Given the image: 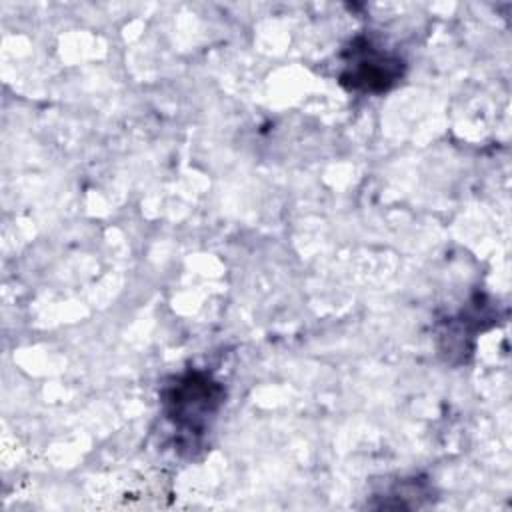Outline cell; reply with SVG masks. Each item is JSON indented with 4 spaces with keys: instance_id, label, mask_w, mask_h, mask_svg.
<instances>
[{
    "instance_id": "6da1fadb",
    "label": "cell",
    "mask_w": 512,
    "mask_h": 512,
    "mask_svg": "<svg viewBox=\"0 0 512 512\" xmlns=\"http://www.w3.org/2000/svg\"><path fill=\"white\" fill-rule=\"evenodd\" d=\"M162 398L166 416L176 428L188 434H202L208 418L220 408L224 390L206 374L188 372L176 378Z\"/></svg>"
},
{
    "instance_id": "7a4b0ae2",
    "label": "cell",
    "mask_w": 512,
    "mask_h": 512,
    "mask_svg": "<svg viewBox=\"0 0 512 512\" xmlns=\"http://www.w3.org/2000/svg\"><path fill=\"white\" fill-rule=\"evenodd\" d=\"M402 76V62L398 58L376 52L370 42L362 48L352 46V60L340 76V82L350 90L384 92Z\"/></svg>"
}]
</instances>
